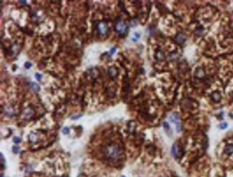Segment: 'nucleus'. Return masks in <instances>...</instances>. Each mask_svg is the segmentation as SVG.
Segmentation results:
<instances>
[{"label": "nucleus", "mask_w": 233, "mask_h": 177, "mask_svg": "<svg viewBox=\"0 0 233 177\" xmlns=\"http://www.w3.org/2000/svg\"><path fill=\"white\" fill-rule=\"evenodd\" d=\"M103 156L108 161H116L122 155V148L116 143L108 144L103 148Z\"/></svg>", "instance_id": "obj_1"}, {"label": "nucleus", "mask_w": 233, "mask_h": 177, "mask_svg": "<svg viewBox=\"0 0 233 177\" xmlns=\"http://www.w3.org/2000/svg\"><path fill=\"white\" fill-rule=\"evenodd\" d=\"M114 28L116 32L118 34H124L127 31V25L124 22V21L121 19L118 18V20H116L115 22V25H114Z\"/></svg>", "instance_id": "obj_2"}, {"label": "nucleus", "mask_w": 233, "mask_h": 177, "mask_svg": "<svg viewBox=\"0 0 233 177\" xmlns=\"http://www.w3.org/2000/svg\"><path fill=\"white\" fill-rule=\"evenodd\" d=\"M169 119L171 122L174 123L176 125V129L177 132H181L182 130V125H181V119L179 116L176 113H173L170 115Z\"/></svg>", "instance_id": "obj_3"}, {"label": "nucleus", "mask_w": 233, "mask_h": 177, "mask_svg": "<svg viewBox=\"0 0 233 177\" xmlns=\"http://www.w3.org/2000/svg\"><path fill=\"white\" fill-rule=\"evenodd\" d=\"M96 29H97L98 33L99 35H106L108 31V24L103 21L98 22L97 25H96Z\"/></svg>", "instance_id": "obj_4"}, {"label": "nucleus", "mask_w": 233, "mask_h": 177, "mask_svg": "<svg viewBox=\"0 0 233 177\" xmlns=\"http://www.w3.org/2000/svg\"><path fill=\"white\" fill-rule=\"evenodd\" d=\"M171 153H172V155L174 156L175 158H179V156H182V150L180 149L176 144H174L172 146Z\"/></svg>", "instance_id": "obj_5"}, {"label": "nucleus", "mask_w": 233, "mask_h": 177, "mask_svg": "<svg viewBox=\"0 0 233 177\" xmlns=\"http://www.w3.org/2000/svg\"><path fill=\"white\" fill-rule=\"evenodd\" d=\"M108 74L112 79L116 78L118 74V71L117 68L115 67V66H111V67L109 68L108 69Z\"/></svg>", "instance_id": "obj_6"}, {"label": "nucleus", "mask_w": 233, "mask_h": 177, "mask_svg": "<svg viewBox=\"0 0 233 177\" xmlns=\"http://www.w3.org/2000/svg\"><path fill=\"white\" fill-rule=\"evenodd\" d=\"M212 98L215 102H218L221 99V94L219 92H214L212 94Z\"/></svg>", "instance_id": "obj_7"}, {"label": "nucleus", "mask_w": 233, "mask_h": 177, "mask_svg": "<svg viewBox=\"0 0 233 177\" xmlns=\"http://www.w3.org/2000/svg\"><path fill=\"white\" fill-rule=\"evenodd\" d=\"M226 154L227 155H231L233 153V144H228L225 146V150H224Z\"/></svg>", "instance_id": "obj_8"}, {"label": "nucleus", "mask_w": 233, "mask_h": 177, "mask_svg": "<svg viewBox=\"0 0 233 177\" xmlns=\"http://www.w3.org/2000/svg\"><path fill=\"white\" fill-rule=\"evenodd\" d=\"M176 42H178L179 44L183 43V42L185 41V37H184V35L181 33L178 34V35L176 36Z\"/></svg>", "instance_id": "obj_9"}, {"label": "nucleus", "mask_w": 233, "mask_h": 177, "mask_svg": "<svg viewBox=\"0 0 233 177\" xmlns=\"http://www.w3.org/2000/svg\"><path fill=\"white\" fill-rule=\"evenodd\" d=\"M30 88H31L33 91H34V92H38V91L40 90V86L37 84V83H35V82H31V83L30 84Z\"/></svg>", "instance_id": "obj_10"}, {"label": "nucleus", "mask_w": 233, "mask_h": 177, "mask_svg": "<svg viewBox=\"0 0 233 177\" xmlns=\"http://www.w3.org/2000/svg\"><path fill=\"white\" fill-rule=\"evenodd\" d=\"M62 133H63L64 135H67V134L70 133V129H69L68 127H64V128L62 129Z\"/></svg>", "instance_id": "obj_11"}, {"label": "nucleus", "mask_w": 233, "mask_h": 177, "mask_svg": "<svg viewBox=\"0 0 233 177\" xmlns=\"http://www.w3.org/2000/svg\"><path fill=\"white\" fill-rule=\"evenodd\" d=\"M227 122H223V123H221L219 125V128L222 129V130H224L225 128H227Z\"/></svg>", "instance_id": "obj_12"}, {"label": "nucleus", "mask_w": 233, "mask_h": 177, "mask_svg": "<svg viewBox=\"0 0 233 177\" xmlns=\"http://www.w3.org/2000/svg\"><path fill=\"white\" fill-rule=\"evenodd\" d=\"M13 141H14L15 143H19L21 141V138H19V137H14V138H13Z\"/></svg>", "instance_id": "obj_13"}, {"label": "nucleus", "mask_w": 233, "mask_h": 177, "mask_svg": "<svg viewBox=\"0 0 233 177\" xmlns=\"http://www.w3.org/2000/svg\"><path fill=\"white\" fill-rule=\"evenodd\" d=\"M32 66V64L30 62H26L25 63V67L27 69H29Z\"/></svg>", "instance_id": "obj_14"}, {"label": "nucleus", "mask_w": 233, "mask_h": 177, "mask_svg": "<svg viewBox=\"0 0 233 177\" xmlns=\"http://www.w3.org/2000/svg\"><path fill=\"white\" fill-rule=\"evenodd\" d=\"M82 116H83V115H82V114H79V115H76L73 116V117L71 118V119H78V118H81Z\"/></svg>", "instance_id": "obj_15"}, {"label": "nucleus", "mask_w": 233, "mask_h": 177, "mask_svg": "<svg viewBox=\"0 0 233 177\" xmlns=\"http://www.w3.org/2000/svg\"><path fill=\"white\" fill-rule=\"evenodd\" d=\"M19 148H18V147H17V146H14V147L12 148V151H13V153H15V154L18 153V152H19Z\"/></svg>", "instance_id": "obj_16"}, {"label": "nucleus", "mask_w": 233, "mask_h": 177, "mask_svg": "<svg viewBox=\"0 0 233 177\" xmlns=\"http://www.w3.org/2000/svg\"><path fill=\"white\" fill-rule=\"evenodd\" d=\"M42 75L41 74H38V73H36L35 74V78L37 79V80H39V81H40L41 80V79H42Z\"/></svg>", "instance_id": "obj_17"}, {"label": "nucleus", "mask_w": 233, "mask_h": 177, "mask_svg": "<svg viewBox=\"0 0 233 177\" xmlns=\"http://www.w3.org/2000/svg\"><path fill=\"white\" fill-rule=\"evenodd\" d=\"M164 129H165L166 130H168L169 129V124L167 123V122H164Z\"/></svg>", "instance_id": "obj_18"}, {"label": "nucleus", "mask_w": 233, "mask_h": 177, "mask_svg": "<svg viewBox=\"0 0 233 177\" xmlns=\"http://www.w3.org/2000/svg\"><path fill=\"white\" fill-rule=\"evenodd\" d=\"M116 47H113V48H111V50H110V54H111V55L113 54V53L116 52Z\"/></svg>", "instance_id": "obj_19"}, {"label": "nucleus", "mask_w": 233, "mask_h": 177, "mask_svg": "<svg viewBox=\"0 0 233 177\" xmlns=\"http://www.w3.org/2000/svg\"><path fill=\"white\" fill-rule=\"evenodd\" d=\"M134 36L136 37V40H138V39L140 38V34L139 33H134Z\"/></svg>", "instance_id": "obj_20"}, {"label": "nucleus", "mask_w": 233, "mask_h": 177, "mask_svg": "<svg viewBox=\"0 0 233 177\" xmlns=\"http://www.w3.org/2000/svg\"><path fill=\"white\" fill-rule=\"evenodd\" d=\"M19 2L20 4H22V5H25V4H27L26 1H19Z\"/></svg>", "instance_id": "obj_21"}, {"label": "nucleus", "mask_w": 233, "mask_h": 177, "mask_svg": "<svg viewBox=\"0 0 233 177\" xmlns=\"http://www.w3.org/2000/svg\"></svg>", "instance_id": "obj_22"}]
</instances>
